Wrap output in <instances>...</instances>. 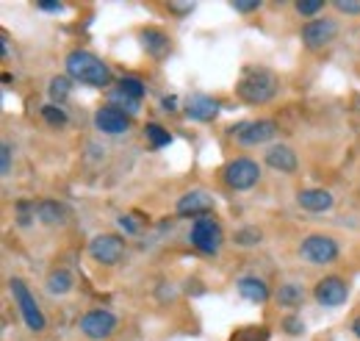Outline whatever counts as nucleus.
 <instances>
[{"instance_id":"7ed1b4c3","label":"nucleus","mask_w":360,"mask_h":341,"mask_svg":"<svg viewBox=\"0 0 360 341\" xmlns=\"http://www.w3.org/2000/svg\"><path fill=\"white\" fill-rule=\"evenodd\" d=\"M8 292H11V297H14V302H17V308H20L22 319H25L28 330H34V333H42V330L47 328V319H45V314H42V308L37 305L34 294L28 292L25 280H20V278H11V280H8Z\"/></svg>"},{"instance_id":"9b49d317","label":"nucleus","mask_w":360,"mask_h":341,"mask_svg":"<svg viewBox=\"0 0 360 341\" xmlns=\"http://www.w3.org/2000/svg\"><path fill=\"white\" fill-rule=\"evenodd\" d=\"M241 144H264L269 142L271 136L277 133V125L271 120H258V123H241V125H233L230 130Z\"/></svg>"},{"instance_id":"b1692460","label":"nucleus","mask_w":360,"mask_h":341,"mask_svg":"<svg viewBox=\"0 0 360 341\" xmlns=\"http://www.w3.org/2000/svg\"><path fill=\"white\" fill-rule=\"evenodd\" d=\"M70 92H72V84H70V78L58 75V78H53V81H50V97H53L56 103H64V100L70 97Z\"/></svg>"},{"instance_id":"423d86ee","label":"nucleus","mask_w":360,"mask_h":341,"mask_svg":"<svg viewBox=\"0 0 360 341\" xmlns=\"http://www.w3.org/2000/svg\"><path fill=\"white\" fill-rule=\"evenodd\" d=\"M258 180H261V167L252 159H236L225 167V183L230 189L244 192V189H252Z\"/></svg>"},{"instance_id":"4be33fe9","label":"nucleus","mask_w":360,"mask_h":341,"mask_svg":"<svg viewBox=\"0 0 360 341\" xmlns=\"http://www.w3.org/2000/svg\"><path fill=\"white\" fill-rule=\"evenodd\" d=\"M144 133H147V139H150V144H153V147H167V144L172 142V133H169V130H164L158 123H150V125L144 128Z\"/></svg>"},{"instance_id":"473e14b6","label":"nucleus","mask_w":360,"mask_h":341,"mask_svg":"<svg viewBox=\"0 0 360 341\" xmlns=\"http://www.w3.org/2000/svg\"><path fill=\"white\" fill-rule=\"evenodd\" d=\"M117 222H120V228H122L125 233H136V230H139V225H136L131 216H125V213H122V216H120Z\"/></svg>"},{"instance_id":"5701e85b","label":"nucleus","mask_w":360,"mask_h":341,"mask_svg":"<svg viewBox=\"0 0 360 341\" xmlns=\"http://www.w3.org/2000/svg\"><path fill=\"white\" fill-rule=\"evenodd\" d=\"M120 94H125V97H131V100L139 103L144 97V84L139 78H134V75H128V78L120 81Z\"/></svg>"},{"instance_id":"ddd939ff","label":"nucleus","mask_w":360,"mask_h":341,"mask_svg":"<svg viewBox=\"0 0 360 341\" xmlns=\"http://www.w3.org/2000/svg\"><path fill=\"white\" fill-rule=\"evenodd\" d=\"M208 211H214V200L205 192H188L178 200V213L180 216H208Z\"/></svg>"},{"instance_id":"c756f323","label":"nucleus","mask_w":360,"mask_h":341,"mask_svg":"<svg viewBox=\"0 0 360 341\" xmlns=\"http://www.w3.org/2000/svg\"><path fill=\"white\" fill-rule=\"evenodd\" d=\"M335 8L344 14H360V0H335Z\"/></svg>"},{"instance_id":"6ab92c4d","label":"nucleus","mask_w":360,"mask_h":341,"mask_svg":"<svg viewBox=\"0 0 360 341\" xmlns=\"http://www.w3.org/2000/svg\"><path fill=\"white\" fill-rule=\"evenodd\" d=\"M141 44L150 56H164L169 50V37L164 31H155V28H147L141 31Z\"/></svg>"},{"instance_id":"412c9836","label":"nucleus","mask_w":360,"mask_h":341,"mask_svg":"<svg viewBox=\"0 0 360 341\" xmlns=\"http://www.w3.org/2000/svg\"><path fill=\"white\" fill-rule=\"evenodd\" d=\"M302 299H305V292H302V286H297V283H285V286H280V292H277V302L285 305V308H300Z\"/></svg>"},{"instance_id":"aec40b11","label":"nucleus","mask_w":360,"mask_h":341,"mask_svg":"<svg viewBox=\"0 0 360 341\" xmlns=\"http://www.w3.org/2000/svg\"><path fill=\"white\" fill-rule=\"evenodd\" d=\"M47 292L50 294H70L72 292V275L67 272V269H56V272H50L47 275Z\"/></svg>"},{"instance_id":"cd10ccee","label":"nucleus","mask_w":360,"mask_h":341,"mask_svg":"<svg viewBox=\"0 0 360 341\" xmlns=\"http://www.w3.org/2000/svg\"><path fill=\"white\" fill-rule=\"evenodd\" d=\"M0 172L3 175L11 172V144L8 142H3V147H0Z\"/></svg>"},{"instance_id":"0eeeda50","label":"nucleus","mask_w":360,"mask_h":341,"mask_svg":"<svg viewBox=\"0 0 360 341\" xmlns=\"http://www.w3.org/2000/svg\"><path fill=\"white\" fill-rule=\"evenodd\" d=\"M89 256L97 261V264H105V266H114L120 264L122 256H125V242L114 233H100L94 236L89 244Z\"/></svg>"},{"instance_id":"f8f14e48","label":"nucleus","mask_w":360,"mask_h":341,"mask_svg":"<svg viewBox=\"0 0 360 341\" xmlns=\"http://www.w3.org/2000/svg\"><path fill=\"white\" fill-rule=\"evenodd\" d=\"M338 34V25L333 20H314L302 28V42L308 44L311 50H319L324 44H330Z\"/></svg>"},{"instance_id":"f03ea898","label":"nucleus","mask_w":360,"mask_h":341,"mask_svg":"<svg viewBox=\"0 0 360 341\" xmlns=\"http://www.w3.org/2000/svg\"><path fill=\"white\" fill-rule=\"evenodd\" d=\"M236 92H238V97L244 103L261 106V103H269L271 97L277 94V78H274V73L264 70V67H250V70H244Z\"/></svg>"},{"instance_id":"dca6fc26","label":"nucleus","mask_w":360,"mask_h":341,"mask_svg":"<svg viewBox=\"0 0 360 341\" xmlns=\"http://www.w3.org/2000/svg\"><path fill=\"white\" fill-rule=\"evenodd\" d=\"M297 203L305 211H327V209H333V194L327 189H302L297 194Z\"/></svg>"},{"instance_id":"39448f33","label":"nucleus","mask_w":360,"mask_h":341,"mask_svg":"<svg viewBox=\"0 0 360 341\" xmlns=\"http://www.w3.org/2000/svg\"><path fill=\"white\" fill-rule=\"evenodd\" d=\"M300 256L314 266H324L338 258V244H335V239H330L324 233H314L300 244Z\"/></svg>"},{"instance_id":"4468645a","label":"nucleus","mask_w":360,"mask_h":341,"mask_svg":"<svg viewBox=\"0 0 360 341\" xmlns=\"http://www.w3.org/2000/svg\"><path fill=\"white\" fill-rule=\"evenodd\" d=\"M219 114V103L208 94H194L186 106V117L188 120H197V123H211L214 117Z\"/></svg>"},{"instance_id":"c9c22d12","label":"nucleus","mask_w":360,"mask_h":341,"mask_svg":"<svg viewBox=\"0 0 360 341\" xmlns=\"http://www.w3.org/2000/svg\"><path fill=\"white\" fill-rule=\"evenodd\" d=\"M42 11H61V3H53V0H42V3H37Z\"/></svg>"},{"instance_id":"2f4dec72","label":"nucleus","mask_w":360,"mask_h":341,"mask_svg":"<svg viewBox=\"0 0 360 341\" xmlns=\"http://www.w3.org/2000/svg\"><path fill=\"white\" fill-rule=\"evenodd\" d=\"M31 209H37V206H28V203H17V211H20V225H28V222H31Z\"/></svg>"},{"instance_id":"e433bc0d","label":"nucleus","mask_w":360,"mask_h":341,"mask_svg":"<svg viewBox=\"0 0 360 341\" xmlns=\"http://www.w3.org/2000/svg\"><path fill=\"white\" fill-rule=\"evenodd\" d=\"M352 333H355V339L360 341V316L355 319V322H352Z\"/></svg>"},{"instance_id":"6e6552de","label":"nucleus","mask_w":360,"mask_h":341,"mask_svg":"<svg viewBox=\"0 0 360 341\" xmlns=\"http://www.w3.org/2000/svg\"><path fill=\"white\" fill-rule=\"evenodd\" d=\"M114 330H117V316L111 311L97 308V311H89V314L81 316V333L86 339L103 341L108 336H114Z\"/></svg>"},{"instance_id":"2eb2a0df","label":"nucleus","mask_w":360,"mask_h":341,"mask_svg":"<svg viewBox=\"0 0 360 341\" xmlns=\"http://www.w3.org/2000/svg\"><path fill=\"white\" fill-rule=\"evenodd\" d=\"M266 164H269L271 170L294 175V172H297V156H294L291 147H285V144H274V147L266 150Z\"/></svg>"},{"instance_id":"f257e3e1","label":"nucleus","mask_w":360,"mask_h":341,"mask_svg":"<svg viewBox=\"0 0 360 341\" xmlns=\"http://www.w3.org/2000/svg\"><path fill=\"white\" fill-rule=\"evenodd\" d=\"M67 75L72 81H81L86 86H97V89H105L111 86V70L105 61H100L94 53L89 50H72L67 56Z\"/></svg>"},{"instance_id":"bb28decb","label":"nucleus","mask_w":360,"mask_h":341,"mask_svg":"<svg viewBox=\"0 0 360 341\" xmlns=\"http://www.w3.org/2000/svg\"><path fill=\"white\" fill-rule=\"evenodd\" d=\"M324 8V0H300L297 3V14L300 17H316Z\"/></svg>"},{"instance_id":"393cba45","label":"nucleus","mask_w":360,"mask_h":341,"mask_svg":"<svg viewBox=\"0 0 360 341\" xmlns=\"http://www.w3.org/2000/svg\"><path fill=\"white\" fill-rule=\"evenodd\" d=\"M236 244H241V247H252V244H258L261 242V230L258 228H241V230H236Z\"/></svg>"},{"instance_id":"a878e982","label":"nucleus","mask_w":360,"mask_h":341,"mask_svg":"<svg viewBox=\"0 0 360 341\" xmlns=\"http://www.w3.org/2000/svg\"><path fill=\"white\" fill-rule=\"evenodd\" d=\"M42 117H45V123L56 125V128L67 125V114H64V108H61V106H45V108H42Z\"/></svg>"},{"instance_id":"9d476101","label":"nucleus","mask_w":360,"mask_h":341,"mask_svg":"<svg viewBox=\"0 0 360 341\" xmlns=\"http://www.w3.org/2000/svg\"><path fill=\"white\" fill-rule=\"evenodd\" d=\"M94 128L108 133V136L125 133V130L131 128V114H125V111L117 108V106H103V108H97V114H94Z\"/></svg>"},{"instance_id":"f3484780","label":"nucleus","mask_w":360,"mask_h":341,"mask_svg":"<svg viewBox=\"0 0 360 341\" xmlns=\"http://www.w3.org/2000/svg\"><path fill=\"white\" fill-rule=\"evenodd\" d=\"M238 294L244 299H250V302H266L269 299V286L261 280V278H252V275H247V278H241L238 283Z\"/></svg>"},{"instance_id":"72a5a7b5","label":"nucleus","mask_w":360,"mask_h":341,"mask_svg":"<svg viewBox=\"0 0 360 341\" xmlns=\"http://www.w3.org/2000/svg\"><path fill=\"white\" fill-rule=\"evenodd\" d=\"M161 108H164V111H178V97H175V94H172V97H164V100H161Z\"/></svg>"},{"instance_id":"c85d7f7f","label":"nucleus","mask_w":360,"mask_h":341,"mask_svg":"<svg viewBox=\"0 0 360 341\" xmlns=\"http://www.w3.org/2000/svg\"><path fill=\"white\" fill-rule=\"evenodd\" d=\"M283 328H285V333H291V336L305 333V325H302V319H297V316H288V319L283 322Z\"/></svg>"},{"instance_id":"20e7f679","label":"nucleus","mask_w":360,"mask_h":341,"mask_svg":"<svg viewBox=\"0 0 360 341\" xmlns=\"http://www.w3.org/2000/svg\"><path fill=\"white\" fill-rule=\"evenodd\" d=\"M225 242V233H222V225L214 219V216H200L194 219L191 225V244L202 253H219Z\"/></svg>"},{"instance_id":"7c9ffc66","label":"nucleus","mask_w":360,"mask_h":341,"mask_svg":"<svg viewBox=\"0 0 360 341\" xmlns=\"http://www.w3.org/2000/svg\"><path fill=\"white\" fill-rule=\"evenodd\" d=\"M230 6H233L236 11H241V14H250V11H258V6H261V3H244V0H233Z\"/></svg>"},{"instance_id":"1a4fd4ad","label":"nucleus","mask_w":360,"mask_h":341,"mask_svg":"<svg viewBox=\"0 0 360 341\" xmlns=\"http://www.w3.org/2000/svg\"><path fill=\"white\" fill-rule=\"evenodd\" d=\"M314 297H316V302L324 305V308H338V305H344L347 297H349V283H347L344 278H338V275L321 278V280L316 283Z\"/></svg>"},{"instance_id":"f704fd0d","label":"nucleus","mask_w":360,"mask_h":341,"mask_svg":"<svg viewBox=\"0 0 360 341\" xmlns=\"http://www.w3.org/2000/svg\"><path fill=\"white\" fill-rule=\"evenodd\" d=\"M169 8H172L175 14H188L194 6H191V3H169Z\"/></svg>"},{"instance_id":"a211bd4d","label":"nucleus","mask_w":360,"mask_h":341,"mask_svg":"<svg viewBox=\"0 0 360 341\" xmlns=\"http://www.w3.org/2000/svg\"><path fill=\"white\" fill-rule=\"evenodd\" d=\"M37 216L45 225H64L67 222V209L61 203H56V200H42L37 206Z\"/></svg>"}]
</instances>
